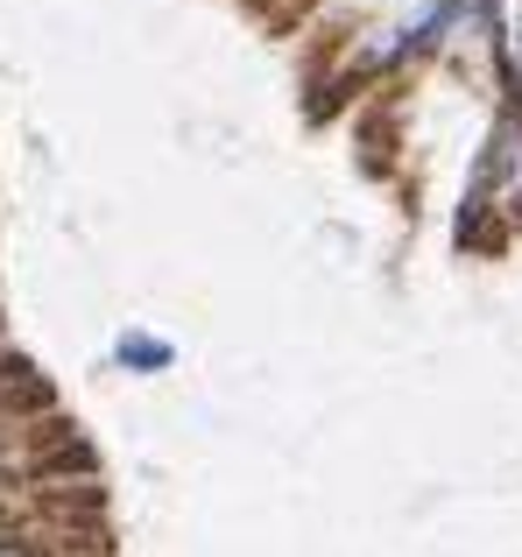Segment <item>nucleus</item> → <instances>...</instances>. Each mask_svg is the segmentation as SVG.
Masks as SVG:
<instances>
[{
	"mask_svg": "<svg viewBox=\"0 0 522 557\" xmlns=\"http://www.w3.org/2000/svg\"><path fill=\"white\" fill-rule=\"evenodd\" d=\"M487 219H522V113L501 107V121L487 127L481 156H473L467 177V205H459V240L487 247Z\"/></svg>",
	"mask_w": 522,
	"mask_h": 557,
	"instance_id": "nucleus-1",
	"label": "nucleus"
},
{
	"mask_svg": "<svg viewBox=\"0 0 522 557\" xmlns=\"http://www.w3.org/2000/svg\"><path fill=\"white\" fill-rule=\"evenodd\" d=\"M170 339H156V332H121V368H135V374H163L170 368Z\"/></svg>",
	"mask_w": 522,
	"mask_h": 557,
	"instance_id": "nucleus-2",
	"label": "nucleus"
},
{
	"mask_svg": "<svg viewBox=\"0 0 522 557\" xmlns=\"http://www.w3.org/2000/svg\"><path fill=\"white\" fill-rule=\"evenodd\" d=\"M0 557H22V544H14V536H8V530H0Z\"/></svg>",
	"mask_w": 522,
	"mask_h": 557,
	"instance_id": "nucleus-3",
	"label": "nucleus"
}]
</instances>
